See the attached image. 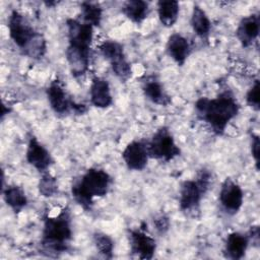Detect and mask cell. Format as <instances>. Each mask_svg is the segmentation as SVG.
<instances>
[{
  "instance_id": "6da1fadb",
  "label": "cell",
  "mask_w": 260,
  "mask_h": 260,
  "mask_svg": "<svg viewBox=\"0 0 260 260\" xmlns=\"http://www.w3.org/2000/svg\"><path fill=\"white\" fill-rule=\"evenodd\" d=\"M195 113L215 135H222L230 122L240 112V104L231 89L220 91L214 98H200L195 104Z\"/></svg>"
},
{
  "instance_id": "cb8c5ba5",
  "label": "cell",
  "mask_w": 260,
  "mask_h": 260,
  "mask_svg": "<svg viewBox=\"0 0 260 260\" xmlns=\"http://www.w3.org/2000/svg\"><path fill=\"white\" fill-rule=\"evenodd\" d=\"M80 15L81 21L99 27L103 20V7L98 2L83 1L80 3Z\"/></svg>"
},
{
  "instance_id": "3957f363",
  "label": "cell",
  "mask_w": 260,
  "mask_h": 260,
  "mask_svg": "<svg viewBox=\"0 0 260 260\" xmlns=\"http://www.w3.org/2000/svg\"><path fill=\"white\" fill-rule=\"evenodd\" d=\"M113 178L102 168L87 169L71 186V194L75 202L84 210H90L95 198L106 196L112 186Z\"/></svg>"
},
{
  "instance_id": "ac0fdd59",
  "label": "cell",
  "mask_w": 260,
  "mask_h": 260,
  "mask_svg": "<svg viewBox=\"0 0 260 260\" xmlns=\"http://www.w3.org/2000/svg\"><path fill=\"white\" fill-rule=\"evenodd\" d=\"M141 89L143 95L154 105L169 107L172 104V96L166 90L164 84L155 77H147L143 80Z\"/></svg>"
},
{
  "instance_id": "277c9868",
  "label": "cell",
  "mask_w": 260,
  "mask_h": 260,
  "mask_svg": "<svg viewBox=\"0 0 260 260\" xmlns=\"http://www.w3.org/2000/svg\"><path fill=\"white\" fill-rule=\"evenodd\" d=\"M212 180V175L209 170L203 168L198 173L195 179L185 180L180 187L179 206L183 212L191 213L196 211L203 196L208 191Z\"/></svg>"
},
{
  "instance_id": "5b68a950",
  "label": "cell",
  "mask_w": 260,
  "mask_h": 260,
  "mask_svg": "<svg viewBox=\"0 0 260 260\" xmlns=\"http://www.w3.org/2000/svg\"><path fill=\"white\" fill-rule=\"evenodd\" d=\"M99 51L109 62L113 73L120 81L126 82L132 77V65L127 59L121 43L115 40H106L99 46Z\"/></svg>"
},
{
  "instance_id": "d4e9b609",
  "label": "cell",
  "mask_w": 260,
  "mask_h": 260,
  "mask_svg": "<svg viewBox=\"0 0 260 260\" xmlns=\"http://www.w3.org/2000/svg\"><path fill=\"white\" fill-rule=\"evenodd\" d=\"M92 242L98 253L102 257L106 259L113 258L115 243H114V240L111 238V236L103 232H95L92 236Z\"/></svg>"
},
{
  "instance_id": "484cf974",
  "label": "cell",
  "mask_w": 260,
  "mask_h": 260,
  "mask_svg": "<svg viewBox=\"0 0 260 260\" xmlns=\"http://www.w3.org/2000/svg\"><path fill=\"white\" fill-rule=\"evenodd\" d=\"M39 194L45 198L54 197L58 193L57 179L49 172L42 173V176L38 183Z\"/></svg>"
},
{
  "instance_id": "8fae6325",
  "label": "cell",
  "mask_w": 260,
  "mask_h": 260,
  "mask_svg": "<svg viewBox=\"0 0 260 260\" xmlns=\"http://www.w3.org/2000/svg\"><path fill=\"white\" fill-rule=\"evenodd\" d=\"M121 156L128 170L136 172L143 171L150 158L147 141L137 139L130 141L123 149Z\"/></svg>"
},
{
  "instance_id": "9a60e30c",
  "label": "cell",
  "mask_w": 260,
  "mask_h": 260,
  "mask_svg": "<svg viewBox=\"0 0 260 260\" xmlns=\"http://www.w3.org/2000/svg\"><path fill=\"white\" fill-rule=\"evenodd\" d=\"M65 57L69 71L74 78H79L86 74L90 63V49H82L67 46Z\"/></svg>"
},
{
  "instance_id": "f546056e",
  "label": "cell",
  "mask_w": 260,
  "mask_h": 260,
  "mask_svg": "<svg viewBox=\"0 0 260 260\" xmlns=\"http://www.w3.org/2000/svg\"><path fill=\"white\" fill-rule=\"evenodd\" d=\"M250 243H252L255 246L259 245L260 242V230H259V225H252L249 230V232L247 233Z\"/></svg>"
},
{
  "instance_id": "e0dca14e",
  "label": "cell",
  "mask_w": 260,
  "mask_h": 260,
  "mask_svg": "<svg viewBox=\"0 0 260 260\" xmlns=\"http://www.w3.org/2000/svg\"><path fill=\"white\" fill-rule=\"evenodd\" d=\"M90 104L98 109H108L113 105V95L109 81L101 76H93L89 86Z\"/></svg>"
},
{
  "instance_id": "8992f818",
  "label": "cell",
  "mask_w": 260,
  "mask_h": 260,
  "mask_svg": "<svg viewBox=\"0 0 260 260\" xmlns=\"http://www.w3.org/2000/svg\"><path fill=\"white\" fill-rule=\"evenodd\" d=\"M148 153L150 158L169 162L181 155V148L176 143V140L171 130L166 127H159L147 141Z\"/></svg>"
},
{
  "instance_id": "4fadbf2b",
  "label": "cell",
  "mask_w": 260,
  "mask_h": 260,
  "mask_svg": "<svg viewBox=\"0 0 260 260\" xmlns=\"http://www.w3.org/2000/svg\"><path fill=\"white\" fill-rule=\"evenodd\" d=\"M66 27L69 46L82 49H90L93 40V26L79 19L67 18Z\"/></svg>"
},
{
  "instance_id": "83f0119b",
  "label": "cell",
  "mask_w": 260,
  "mask_h": 260,
  "mask_svg": "<svg viewBox=\"0 0 260 260\" xmlns=\"http://www.w3.org/2000/svg\"><path fill=\"white\" fill-rule=\"evenodd\" d=\"M153 225L156 230V232L160 235L166 234L171 225V221L168 215L166 214H159L153 219Z\"/></svg>"
},
{
  "instance_id": "9c48e42d",
  "label": "cell",
  "mask_w": 260,
  "mask_h": 260,
  "mask_svg": "<svg viewBox=\"0 0 260 260\" xmlns=\"http://www.w3.org/2000/svg\"><path fill=\"white\" fill-rule=\"evenodd\" d=\"M128 241L130 252L139 259L150 260L156 252V241L144 228L129 230Z\"/></svg>"
},
{
  "instance_id": "5bb4252c",
  "label": "cell",
  "mask_w": 260,
  "mask_h": 260,
  "mask_svg": "<svg viewBox=\"0 0 260 260\" xmlns=\"http://www.w3.org/2000/svg\"><path fill=\"white\" fill-rule=\"evenodd\" d=\"M260 31L259 13H251L241 18L236 28V37L243 48L251 47L258 39Z\"/></svg>"
},
{
  "instance_id": "d6986e66",
  "label": "cell",
  "mask_w": 260,
  "mask_h": 260,
  "mask_svg": "<svg viewBox=\"0 0 260 260\" xmlns=\"http://www.w3.org/2000/svg\"><path fill=\"white\" fill-rule=\"evenodd\" d=\"M249 245L250 240L248 234H243L240 232L230 233L224 241V257L232 260H240L245 257Z\"/></svg>"
},
{
  "instance_id": "7c38bea8",
  "label": "cell",
  "mask_w": 260,
  "mask_h": 260,
  "mask_svg": "<svg viewBox=\"0 0 260 260\" xmlns=\"http://www.w3.org/2000/svg\"><path fill=\"white\" fill-rule=\"evenodd\" d=\"M25 159L29 166L41 174L49 171L51 166L54 164V158L51 152L34 135L28 138L25 150Z\"/></svg>"
},
{
  "instance_id": "4316f807",
  "label": "cell",
  "mask_w": 260,
  "mask_h": 260,
  "mask_svg": "<svg viewBox=\"0 0 260 260\" xmlns=\"http://www.w3.org/2000/svg\"><path fill=\"white\" fill-rule=\"evenodd\" d=\"M259 80L255 79L252 85L246 92V104L252 108L254 111H259L260 100H259Z\"/></svg>"
},
{
  "instance_id": "7a4b0ae2",
  "label": "cell",
  "mask_w": 260,
  "mask_h": 260,
  "mask_svg": "<svg viewBox=\"0 0 260 260\" xmlns=\"http://www.w3.org/2000/svg\"><path fill=\"white\" fill-rule=\"evenodd\" d=\"M73 238L72 219L70 209L63 207L54 215H47L44 218L41 245L48 254L58 256L69 249Z\"/></svg>"
},
{
  "instance_id": "ffe728a7",
  "label": "cell",
  "mask_w": 260,
  "mask_h": 260,
  "mask_svg": "<svg viewBox=\"0 0 260 260\" xmlns=\"http://www.w3.org/2000/svg\"><path fill=\"white\" fill-rule=\"evenodd\" d=\"M190 25L194 31V34L202 39L207 40L212 27L211 20L205 10H203L199 5L195 4L192 8L191 17H190Z\"/></svg>"
},
{
  "instance_id": "2e32d148",
  "label": "cell",
  "mask_w": 260,
  "mask_h": 260,
  "mask_svg": "<svg viewBox=\"0 0 260 260\" xmlns=\"http://www.w3.org/2000/svg\"><path fill=\"white\" fill-rule=\"evenodd\" d=\"M166 52L178 66L182 67L189 58L192 52V47L185 36L179 32H174L168 38Z\"/></svg>"
},
{
  "instance_id": "7402d4cb",
  "label": "cell",
  "mask_w": 260,
  "mask_h": 260,
  "mask_svg": "<svg viewBox=\"0 0 260 260\" xmlns=\"http://www.w3.org/2000/svg\"><path fill=\"white\" fill-rule=\"evenodd\" d=\"M121 12L131 22L140 24L147 18L150 12L149 3L143 0H129L123 4Z\"/></svg>"
},
{
  "instance_id": "52a82bcc",
  "label": "cell",
  "mask_w": 260,
  "mask_h": 260,
  "mask_svg": "<svg viewBox=\"0 0 260 260\" xmlns=\"http://www.w3.org/2000/svg\"><path fill=\"white\" fill-rule=\"evenodd\" d=\"M7 28L10 40L22 52L25 53L40 31L36 30L29 20L19 11L12 10L8 16Z\"/></svg>"
},
{
  "instance_id": "30bf717a",
  "label": "cell",
  "mask_w": 260,
  "mask_h": 260,
  "mask_svg": "<svg viewBox=\"0 0 260 260\" xmlns=\"http://www.w3.org/2000/svg\"><path fill=\"white\" fill-rule=\"evenodd\" d=\"M218 201L226 214H237L244 203V192L242 187L233 179L225 178L220 186Z\"/></svg>"
},
{
  "instance_id": "ba28073f",
  "label": "cell",
  "mask_w": 260,
  "mask_h": 260,
  "mask_svg": "<svg viewBox=\"0 0 260 260\" xmlns=\"http://www.w3.org/2000/svg\"><path fill=\"white\" fill-rule=\"evenodd\" d=\"M46 95L50 108L57 115L64 116L70 112L82 115L86 112V107L75 103L58 78L50 82L46 89Z\"/></svg>"
},
{
  "instance_id": "44dd1931",
  "label": "cell",
  "mask_w": 260,
  "mask_h": 260,
  "mask_svg": "<svg viewBox=\"0 0 260 260\" xmlns=\"http://www.w3.org/2000/svg\"><path fill=\"white\" fill-rule=\"evenodd\" d=\"M3 199L6 205L14 212H21L27 205V196L22 187L18 185H7L3 189Z\"/></svg>"
},
{
  "instance_id": "f1b7e54d",
  "label": "cell",
  "mask_w": 260,
  "mask_h": 260,
  "mask_svg": "<svg viewBox=\"0 0 260 260\" xmlns=\"http://www.w3.org/2000/svg\"><path fill=\"white\" fill-rule=\"evenodd\" d=\"M251 155L254 159L256 170H259V158H260V141L257 134L251 135Z\"/></svg>"
},
{
  "instance_id": "603a6c76",
  "label": "cell",
  "mask_w": 260,
  "mask_h": 260,
  "mask_svg": "<svg viewBox=\"0 0 260 260\" xmlns=\"http://www.w3.org/2000/svg\"><path fill=\"white\" fill-rule=\"evenodd\" d=\"M158 20L165 27H172L179 18L180 3L174 0H160L156 3Z\"/></svg>"
}]
</instances>
